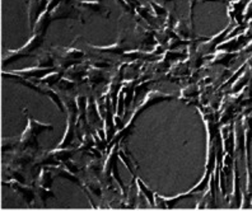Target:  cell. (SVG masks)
Listing matches in <instances>:
<instances>
[]
</instances>
